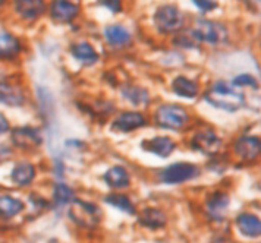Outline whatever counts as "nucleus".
Instances as JSON below:
<instances>
[{
    "label": "nucleus",
    "mask_w": 261,
    "mask_h": 243,
    "mask_svg": "<svg viewBox=\"0 0 261 243\" xmlns=\"http://www.w3.org/2000/svg\"><path fill=\"white\" fill-rule=\"evenodd\" d=\"M202 98L214 109L227 113H235L245 105V95L225 79L213 82L202 94Z\"/></svg>",
    "instance_id": "f257e3e1"
},
{
    "label": "nucleus",
    "mask_w": 261,
    "mask_h": 243,
    "mask_svg": "<svg viewBox=\"0 0 261 243\" xmlns=\"http://www.w3.org/2000/svg\"><path fill=\"white\" fill-rule=\"evenodd\" d=\"M187 15L184 11L173 5V3H165L155 9L153 15V23L155 31L162 35H175L185 28Z\"/></svg>",
    "instance_id": "f03ea898"
},
{
    "label": "nucleus",
    "mask_w": 261,
    "mask_h": 243,
    "mask_svg": "<svg viewBox=\"0 0 261 243\" xmlns=\"http://www.w3.org/2000/svg\"><path fill=\"white\" fill-rule=\"evenodd\" d=\"M191 33L198 41V44H205L210 47L222 46L229 40V30L225 23L214 21V19H197L192 26H190Z\"/></svg>",
    "instance_id": "7ed1b4c3"
},
{
    "label": "nucleus",
    "mask_w": 261,
    "mask_h": 243,
    "mask_svg": "<svg viewBox=\"0 0 261 243\" xmlns=\"http://www.w3.org/2000/svg\"><path fill=\"white\" fill-rule=\"evenodd\" d=\"M153 119H154L155 126L160 129L182 130L190 125L191 115L182 105L166 103L155 109Z\"/></svg>",
    "instance_id": "20e7f679"
},
{
    "label": "nucleus",
    "mask_w": 261,
    "mask_h": 243,
    "mask_svg": "<svg viewBox=\"0 0 261 243\" xmlns=\"http://www.w3.org/2000/svg\"><path fill=\"white\" fill-rule=\"evenodd\" d=\"M68 207H69L68 209L69 219L81 227L94 229L101 221V211L95 204L75 198Z\"/></svg>",
    "instance_id": "39448f33"
},
{
    "label": "nucleus",
    "mask_w": 261,
    "mask_h": 243,
    "mask_svg": "<svg viewBox=\"0 0 261 243\" xmlns=\"http://www.w3.org/2000/svg\"><path fill=\"white\" fill-rule=\"evenodd\" d=\"M11 147L13 150L24 151V152H33L43 144V132L41 129L36 126H15L9 132Z\"/></svg>",
    "instance_id": "423d86ee"
},
{
    "label": "nucleus",
    "mask_w": 261,
    "mask_h": 243,
    "mask_svg": "<svg viewBox=\"0 0 261 243\" xmlns=\"http://www.w3.org/2000/svg\"><path fill=\"white\" fill-rule=\"evenodd\" d=\"M200 176V167L190 161H178L163 169L159 179L166 185H180Z\"/></svg>",
    "instance_id": "0eeeda50"
},
{
    "label": "nucleus",
    "mask_w": 261,
    "mask_h": 243,
    "mask_svg": "<svg viewBox=\"0 0 261 243\" xmlns=\"http://www.w3.org/2000/svg\"><path fill=\"white\" fill-rule=\"evenodd\" d=\"M222 147H223V141L212 129H201L195 132L194 137L191 138V148L208 157L217 155Z\"/></svg>",
    "instance_id": "6e6552de"
},
{
    "label": "nucleus",
    "mask_w": 261,
    "mask_h": 243,
    "mask_svg": "<svg viewBox=\"0 0 261 243\" xmlns=\"http://www.w3.org/2000/svg\"><path fill=\"white\" fill-rule=\"evenodd\" d=\"M81 13L80 3L73 0H51L47 3V15L56 23L73 22Z\"/></svg>",
    "instance_id": "1a4fd4ad"
},
{
    "label": "nucleus",
    "mask_w": 261,
    "mask_h": 243,
    "mask_svg": "<svg viewBox=\"0 0 261 243\" xmlns=\"http://www.w3.org/2000/svg\"><path fill=\"white\" fill-rule=\"evenodd\" d=\"M12 12L24 22H36L47 13L46 0H12Z\"/></svg>",
    "instance_id": "9d476101"
},
{
    "label": "nucleus",
    "mask_w": 261,
    "mask_h": 243,
    "mask_svg": "<svg viewBox=\"0 0 261 243\" xmlns=\"http://www.w3.org/2000/svg\"><path fill=\"white\" fill-rule=\"evenodd\" d=\"M22 51L24 44L19 37L9 31H0V62H15Z\"/></svg>",
    "instance_id": "9b49d317"
},
{
    "label": "nucleus",
    "mask_w": 261,
    "mask_h": 243,
    "mask_svg": "<svg viewBox=\"0 0 261 243\" xmlns=\"http://www.w3.org/2000/svg\"><path fill=\"white\" fill-rule=\"evenodd\" d=\"M27 101V94L16 84L0 76V104L6 107H22Z\"/></svg>",
    "instance_id": "f8f14e48"
},
{
    "label": "nucleus",
    "mask_w": 261,
    "mask_h": 243,
    "mask_svg": "<svg viewBox=\"0 0 261 243\" xmlns=\"http://www.w3.org/2000/svg\"><path fill=\"white\" fill-rule=\"evenodd\" d=\"M103 37L112 48H126L132 44V34L122 23H109L103 28Z\"/></svg>",
    "instance_id": "ddd939ff"
},
{
    "label": "nucleus",
    "mask_w": 261,
    "mask_h": 243,
    "mask_svg": "<svg viewBox=\"0 0 261 243\" xmlns=\"http://www.w3.org/2000/svg\"><path fill=\"white\" fill-rule=\"evenodd\" d=\"M261 151V142L258 137L254 135H244L239 137L233 144V152L242 161L251 163L258 158Z\"/></svg>",
    "instance_id": "4468645a"
},
{
    "label": "nucleus",
    "mask_w": 261,
    "mask_h": 243,
    "mask_svg": "<svg viewBox=\"0 0 261 243\" xmlns=\"http://www.w3.org/2000/svg\"><path fill=\"white\" fill-rule=\"evenodd\" d=\"M147 125V119L141 112H122L112 122V129L122 133H129Z\"/></svg>",
    "instance_id": "2eb2a0df"
},
{
    "label": "nucleus",
    "mask_w": 261,
    "mask_h": 243,
    "mask_svg": "<svg viewBox=\"0 0 261 243\" xmlns=\"http://www.w3.org/2000/svg\"><path fill=\"white\" fill-rule=\"evenodd\" d=\"M36 176V166L31 161L21 160V161H16L12 166L9 179H11L12 185L18 186V187H25V186H30L34 182Z\"/></svg>",
    "instance_id": "dca6fc26"
},
{
    "label": "nucleus",
    "mask_w": 261,
    "mask_h": 243,
    "mask_svg": "<svg viewBox=\"0 0 261 243\" xmlns=\"http://www.w3.org/2000/svg\"><path fill=\"white\" fill-rule=\"evenodd\" d=\"M71 56L83 66H94L100 60V55L90 41H76L69 47Z\"/></svg>",
    "instance_id": "f3484780"
},
{
    "label": "nucleus",
    "mask_w": 261,
    "mask_h": 243,
    "mask_svg": "<svg viewBox=\"0 0 261 243\" xmlns=\"http://www.w3.org/2000/svg\"><path fill=\"white\" fill-rule=\"evenodd\" d=\"M170 88H172V93L175 95H178L180 98H185V100H194L200 95V84L195 81V79H191L185 75H178L172 79L170 84Z\"/></svg>",
    "instance_id": "a211bd4d"
},
{
    "label": "nucleus",
    "mask_w": 261,
    "mask_h": 243,
    "mask_svg": "<svg viewBox=\"0 0 261 243\" xmlns=\"http://www.w3.org/2000/svg\"><path fill=\"white\" fill-rule=\"evenodd\" d=\"M141 148L157 157L166 158L175 151L176 142L169 137H154L151 139H144L141 142Z\"/></svg>",
    "instance_id": "6ab92c4d"
},
{
    "label": "nucleus",
    "mask_w": 261,
    "mask_h": 243,
    "mask_svg": "<svg viewBox=\"0 0 261 243\" xmlns=\"http://www.w3.org/2000/svg\"><path fill=\"white\" fill-rule=\"evenodd\" d=\"M229 202H230V199H229L227 194L222 192V191L213 192L210 197L207 198V202H205V209H207L208 217L216 221L223 220L227 207H229Z\"/></svg>",
    "instance_id": "aec40b11"
},
{
    "label": "nucleus",
    "mask_w": 261,
    "mask_h": 243,
    "mask_svg": "<svg viewBox=\"0 0 261 243\" xmlns=\"http://www.w3.org/2000/svg\"><path fill=\"white\" fill-rule=\"evenodd\" d=\"M103 180L112 189H125L130 185V174L123 166L116 164L103 174Z\"/></svg>",
    "instance_id": "412c9836"
},
{
    "label": "nucleus",
    "mask_w": 261,
    "mask_h": 243,
    "mask_svg": "<svg viewBox=\"0 0 261 243\" xmlns=\"http://www.w3.org/2000/svg\"><path fill=\"white\" fill-rule=\"evenodd\" d=\"M237 227L239 232L247 237H258L261 233L260 219L251 212H242L237 217Z\"/></svg>",
    "instance_id": "4be33fe9"
},
{
    "label": "nucleus",
    "mask_w": 261,
    "mask_h": 243,
    "mask_svg": "<svg viewBox=\"0 0 261 243\" xmlns=\"http://www.w3.org/2000/svg\"><path fill=\"white\" fill-rule=\"evenodd\" d=\"M138 223L145 229L157 230L166 226V214L159 208H144L138 215Z\"/></svg>",
    "instance_id": "5701e85b"
},
{
    "label": "nucleus",
    "mask_w": 261,
    "mask_h": 243,
    "mask_svg": "<svg viewBox=\"0 0 261 243\" xmlns=\"http://www.w3.org/2000/svg\"><path fill=\"white\" fill-rule=\"evenodd\" d=\"M24 211V202L12 195H0V220H11Z\"/></svg>",
    "instance_id": "b1692460"
},
{
    "label": "nucleus",
    "mask_w": 261,
    "mask_h": 243,
    "mask_svg": "<svg viewBox=\"0 0 261 243\" xmlns=\"http://www.w3.org/2000/svg\"><path fill=\"white\" fill-rule=\"evenodd\" d=\"M122 97L132 105H147L150 101V93L140 85H126L122 88Z\"/></svg>",
    "instance_id": "393cba45"
},
{
    "label": "nucleus",
    "mask_w": 261,
    "mask_h": 243,
    "mask_svg": "<svg viewBox=\"0 0 261 243\" xmlns=\"http://www.w3.org/2000/svg\"><path fill=\"white\" fill-rule=\"evenodd\" d=\"M75 199V192L71 186L65 185V183H58L55 185L53 189V201L58 207H65L69 205L72 201Z\"/></svg>",
    "instance_id": "a878e982"
},
{
    "label": "nucleus",
    "mask_w": 261,
    "mask_h": 243,
    "mask_svg": "<svg viewBox=\"0 0 261 243\" xmlns=\"http://www.w3.org/2000/svg\"><path fill=\"white\" fill-rule=\"evenodd\" d=\"M172 44L179 48H185V50H192V48H197L200 46L198 41L195 40V37L191 33L190 28H184L178 34L173 35Z\"/></svg>",
    "instance_id": "bb28decb"
},
{
    "label": "nucleus",
    "mask_w": 261,
    "mask_h": 243,
    "mask_svg": "<svg viewBox=\"0 0 261 243\" xmlns=\"http://www.w3.org/2000/svg\"><path fill=\"white\" fill-rule=\"evenodd\" d=\"M105 201H106L109 205H112V207H115V208H118L119 211H122V212H128V214H135V207H134V204L130 202V199L126 195H122V194H112V195H107L105 198Z\"/></svg>",
    "instance_id": "cd10ccee"
},
{
    "label": "nucleus",
    "mask_w": 261,
    "mask_h": 243,
    "mask_svg": "<svg viewBox=\"0 0 261 243\" xmlns=\"http://www.w3.org/2000/svg\"><path fill=\"white\" fill-rule=\"evenodd\" d=\"M232 87H251V88H257L258 82L255 79V76L249 75V73H241L232 79Z\"/></svg>",
    "instance_id": "c85d7f7f"
},
{
    "label": "nucleus",
    "mask_w": 261,
    "mask_h": 243,
    "mask_svg": "<svg viewBox=\"0 0 261 243\" xmlns=\"http://www.w3.org/2000/svg\"><path fill=\"white\" fill-rule=\"evenodd\" d=\"M192 5L198 9L200 13L202 15H207V13H212L216 9H219L220 3L217 0H192Z\"/></svg>",
    "instance_id": "c756f323"
},
{
    "label": "nucleus",
    "mask_w": 261,
    "mask_h": 243,
    "mask_svg": "<svg viewBox=\"0 0 261 243\" xmlns=\"http://www.w3.org/2000/svg\"><path fill=\"white\" fill-rule=\"evenodd\" d=\"M97 3L113 15L123 11V0H97Z\"/></svg>",
    "instance_id": "7c9ffc66"
},
{
    "label": "nucleus",
    "mask_w": 261,
    "mask_h": 243,
    "mask_svg": "<svg viewBox=\"0 0 261 243\" xmlns=\"http://www.w3.org/2000/svg\"><path fill=\"white\" fill-rule=\"evenodd\" d=\"M13 152H15V151H13V148L9 144L0 142V164H2V163H6L8 160H11Z\"/></svg>",
    "instance_id": "2f4dec72"
},
{
    "label": "nucleus",
    "mask_w": 261,
    "mask_h": 243,
    "mask_svg": "<svg viewBox=\"0 0 261 243\" xmlns=\"http://www.w3.org/2000/svg\"><path fill=\"white\" fill-rule=\"evenodd\" d=\"M12 129V125H11V120L8 119V116L0 112V137H5V135H9Z\"/></svg>",
    "instance_id": "473e14b6"
}]
</instances>
